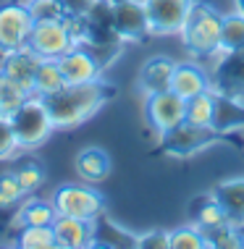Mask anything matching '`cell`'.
I'll return each mask as SVG.
<instances>
[{"label":"cell","mask_w":244,"mask_h":249,"mask_svg":"<svg viewBox=\"0 0 244 249\" xmlns=\"http://www.w3.org/2000/svg\"><path fill=\"white\" fill-rule=\"evenodd\" d=\"M16 244L21 249H53L56 247L53 226H21V231L16 233Z\"/></svg>","instance_id":"26"},{"label":"cell","mask_w":244,"mask_h":249,"mask_svg":"<svg viewBox=\"0 0 244 249\" xmlns=\"http://www.w3.org/2000/svg\"><path fill=\"white\" fill-rule=\"evenodd\" d=\"M171 89L179 97H194L205 89H213L210 87V73L202 69L200 63H176L173 69V79H171Z\"/></svg>","instance_id":"15"},{"label":"cell","mask_w":244,"mask_h":249,"mask_svg":"<svg viewBox=\"0 0 244 249\" xmlns=\"http://www.w3.org/2000/svg\"><path fill=\"white\" fill-rule=\"evenodd\" d=\"M192 218H194V223H197L202 231L215 228V226H221V223H228L226 213H223V207L218 205V199H215L213 194H207V197L192 202Z\"/></svg>","instance_id":"24"},{"label":"cell","mask_w":244,"mask_h":249,"mask_svg":"<svg viewBox=\"0 0 244 249\" xmlns=\"http://www.w3.org/2000/svg\"><path fill=\"white\" fill-rule=\"evenodd\" d=\"M113 29L121 42H142L152 35L142 0H113Z\"/></svg>","instance_id":"10"},{"label":"cell","mask_w":244,"mask_h":249,"mask_svg":"<svg viewBox=\"0 0 244 249\" xmlns=\"http://www.w3.org/2000/svg\"><path fill=\"white\" fill-rule=\"evenodd\" d=\"M168 233H171V249H205L207 247L205 231L200 226H181Z\"/></svg>","instance_id":"31"},{"label":"cell","mask_w":244,"mask_h":249,"mask_svg":"<svg viewBox=\"0 0 244 249\" xmlns=\"http://www.w3.org/2000/svg\"><path fill=\"white\" fill-rule=\"evenodd\" d=\"M116 89L105 84L103 79L87 84H66L58 92L45 97V105L50 110V118L56 124V131L76 129L84 121H90L105 103H111Z\"/></svg>","instance_id":"1"},{"label":"cell","mask_w":244,"mask_h":249,"mask_svg":"<svg viewBox=\"0 0 244 249\" xmlns=\"http://www.w3.org/2000/svg\"><path fill=\"white\" fill-rule=\"evenodd\" d=\"M29 97V92L24 89V87L13 84L8 76H5L3 71H0V113H5V116H13V113L21 107V103Z\"/></svg>","instance_id":"28"},{"label":"cell","mask_w":244,"mask_h":249,"mask_svg":"<svg viewBox=\"0 0 244 249\" xmlns=\"http://www.w3.org/2000/svg\"><path fill=\"white\" fill-rule=\"evenodd\" d=\"M221 24L223 16L213 5L194 0L181 26V45L194 60H213L221 53Z\"/></svg>","instance_id":"3"},{"label":"cell","mask_w":244,"mask_h":249,"mask_svg":"<svg viewBox=\"0 0 244 249\" xmlns=\"http://www.w3.org/2000/svg\"><path fill=\"white\" fill-rule=\"evenodd\" d=\"M145 118L150 129L160 137V134L171 131L187 121V100L179 97L173 89L152 92L145 100Z\"/></svg>","instance_id":"6"},{"label":"cell","mask_w":244,"mask_h":249,"mask_svg":"<svg viewBox=\"0 0 244 249\" xmlns=\"http://www.w3.org/2000/svg\"><path fill=\"white\" fill-rule=\"evenodd\" d=\"M221 50H244V16L239 11L223 16V24H221Z\"/></svg>","instance_id":"27"},{"label":"cell","mask_w":244,"mask_h":249,"mask_svg":"<svg viewBox=\"0 0 244 249\" xmlns=\"http://www.w3.org/2000/svg\"><path fill=\"white\" fill-rule=\"evenodd\" d=\"M74 168H76L79 178L87 181V184H100V181L108 178L111 173V158H108L105 150L100 147H84L76 160H74Z\"/></svg>","instance_id":"18"},{"label":"cell","mask_w":244,"mask_h":249,"mask_svg":"<svg viewBox=\"0 0 244 249\" xmlns=\"http://www.w3.org/2000/svg\"><path fill=\"white\" fill-rule=\"evenodd\" d=\"M213 197L226 213V220L234 226H244V178L223 181L213 189Z\"/></svg>","instance_id":"17"},{"label":"cell","mask_w":244,"mask_h":249,"mask_svg":"<svg viewBox=\"0 0 244 249\" xmlns=\"http://www.w3.org/2000/svg\"><path fill=\"white\" fill-rule=\"evenodd\" d=\"M3 60H5V48H0V69H3Z\"/></svg>","instance_id":"37"},{"label":"cell","mask_w":244,"mask_h":249,"mask_svg":"<svg viewBox=\"0 0 244 249\" xmlns=\"http://www.w3.org/2000/svg\"><path fill=\"white\" fill-rule=\"evenodd\" d=\"M215 129H236L244 126V100L226 97L215 92V118H213Z\"/></svg>","instance_id":"22"},{"label":"cell","mask_w":244,"mask_h":249,"mask_svg":"<svg viewBox=\"0 0 244 249\" xmlns=\"http://www.w3.org/2000/svg\"><path fill=\"white\" fill-rule=\"evenodd\" d=\"M35 13L29 3H5L0 5V48L13 50L29 42L32 26H35Z\"/></svg>","instance_id":"9"},{"label":"cell","mask_w":244,"mask_h":249,"mask_svg":"<svg viewBox=\"0 0 244 249\" xmlns=\"http://www.w3.org/2000/svg\"><path fill=\"white\" fill-rule=\"evenodd\" d=\"M152 35H179L194 0H142Z\"/></svg>","instance_id":"11"},{"label":"cell","mask_w":244,"mask_h":249,"mask_svg":"<svg viewBox=\"0 0 244 249\" xmlns=\"http://www.w3.org/2000/svg\"><path fill=\"white\" fill-rule=\"evenodd\" d=\"M210 87L218 95L244 100V50H221L213 58Z\"/></svg>","instance_id":"7"},{"label":"cell","mask_w":244,"mask_h":249,"mask_svg":"<svg viewBox=\"0 0 244 249\" xmlns=\"http://www.w3.org/2000/svg\"><path fill=\"white\" fill-rule=\"evenodd\" d=\"M53 207L58 215L69 218H84V220H97L105 213V199L94 186L84 184H63L53 192Z\"/></svg>","instance_id":"5"},{"label":"cell","mask_w":244,"mask_h":249,"mask_svg":"<svg viewBox=\"0 0 244 249\" xmlns=\"http://www.w3.org/2000/svg\"><path fill=\"white\" fill-rule=\"evenodd\" d=\"M60 87H66V76L60 71L56 58H42L35 69V82H32V95L47 97L53 92H58Z\"/></svg>","instance_id":"20"},{"label":"cell","mask_w":244,"mask_h":249,"mask_svg":"<svg viewBox=\"0 0 244 249\" xmlns=\"http://www.w3.org/2000/svg\"><path fill=\"white\" fill-rule=\"evenodd\" d=\"M13 131H16V139L24 150H37L42 147L50 134L56 131V124L50 118V110L45 105V97L39 95H29L21 103L16 113L11 116Z\"/></svg>","instance_id":"4"},{"label":"cell","mask_w":244,"mask_h":249,"mask_svg":"<svg viewBox=\"0 0 244 249\" xmlns=\"http://www.w3.org/2000/svg\"><path fill=\"white\" fill-rule=\"evenodd\" d=\"M236 11H239L242 16H244V0H236Z\"/></svg>","instance_id":"36"},{"label":"cell","mask_w":244,"mask_h":249,"mask_svg":"<svg viewBox=\"0 0 244 249\" xmlns=\"http://www.w3.org/2000/svg\"><path fill=\"white\" fill-rule=\"evenodd\" d=\"M63 3V11L66 13H74V16H84L87 11L92 8L97 0H60Z\"/></svg>","instance_id":"35"},{"label":"cell","mask_w":244,"mask_h":249,"mask_svg":"<svg viewBox=\"0 0 244 249\" xmlns=\"http://www.w3.org/2000/svg\"><path fill=\"white\" fill-rule=\"evenodd\" d=\"M29 45L39 58H60L63 53H69L74 48V39L66 29L63 18H37L32 26Z\"/></svg>","instance_id":"8"},{"label":"cell","mask_w":244,"mask_h":249,"mask_svg":"<svg viewBox=\"0 0 244 249\" xmlns=\"http://www.w3.org/2000/svg\"><path fill=\"white\" fill-rule=\"evenodd\" d=\"M53 233H56V247H60V249L94 247V220L58 215L56 223H53Z\"/></svg>","instance_id":"13"},{"label":"cell","mask_w":244,"mask_h":249,"mask_svg":"<svg viewBox=\"0 0 244 249\" xmlns=\"http://www.w3.org/2000/svg\"><path fill=\"white\" fill-rule=\"evenodd\" d=\"M205 239H207L210 249H242L244 247V226L221 223L215 228H207Z\"/></svg>","instance_id":"25"},{"label":"cell","mask_w":244,"mask_h":249,"mask_svg":"<svg viewBox=\"0 0 244 249\" xmlns=\"http://www.w3.org/2000/svg\"><path fill=\"white\" fill-rule=\"evenodd\" d=\"M173 69H176V60L166 58V55H155L150 60H145L142 69H139V89L145 92V95L171 89Z\"/></svg>","instance_id":"16"},{"label":"cell","mask_w":244,"mask_h":249,"mask_svg":"<svg viewBox=\"0 0 244 249\" xmlns=\"http://www.w3.org/2000/svg\"><path fill=\"white\" fill-rule=\"evenodd\" d=\"M26 3H29L35 18H63L66 16L60 0H26Z\"/></svg>","instance_id":"33"},{"label":"cell","mask_w":244,"mask_h":249,"mask_svg":"<svg viewBox=\"0 0 244 249\" xmlns=\"http://www.w3.org/2000/svg\"><path fill=\"white\" fill-rule=\"evenodd\" d=\"M39 58L29 45H21V48H13V50H5V60H3V71L5 76L11 79L13 84L24 87L26 92L32 95V82H35V69L39 63Z\"/></svg>","instance_id":"14"},{"label":"cell","mask_w":244,"mask_h":249,"mask_svg":"<svg viewBox=\"0 0 244 249\" xmlns=\"http://www.w3.org/2000/svg\"><path fill=\"white\" fill-rule=\"evenodd\" d=\"M139 236L129 233L126 228L116 226L111 218H105V213L94 220V247H105V249H134Z\"/></svg>","instance_id":"19"},{"label":"cell","mask_w":244,"mask_h":249,"mask_svg":"<svg viewBox=\"0 0 244 249\" xmlns=\"http://www.w3.org/2000/svg\"><path fill=\"white\" fill-rule=\"evenodd\" d=\"M139 249H171V233L168 231H150V233H142L137 241Z\"/></svg>","instance_id":"34"},{"label":"cell","mask_w":244,"mask_h":249,"mask_svg":"<svg viewBox=\"0 0 244 249\" xmlns=\"http://www.w3.org/2000/svg\"><path fill=\"white\" fill-rule=\"evenodd\" d=\"M58 66L66 76V84H87V82H97L103 76V66L81 45H74L69 53H63L58 58Z\"/></svg>","instance_id":"12"},{"label":"cell","mask_w":244,"mask_h":249,"mask_svg":"<svg viewBox=\"0 0 244 249\" xmlns=\"http://www.w3.org/2000/svg\"><path fill=\"white\" fill-rule=\"evenodd\" d=\"M215 118V92L205 89L187 100V121L194 126H213Z\"/></svg>","instance_id":"23"},{"label":"cell","mask_w":244,"mask_h":249,"mask_svg":"<svg viewBox=\"0 0 244 249\" xmlns=\"http://www.w3.org/2000/svg\"><path fill=\"white\" fill-rule=\"evenodd\" d=\"M58 218L56 207H53L50 199H37L29 194V199L21 202V207H19V226H53Z\"/></svg>","instance_id":"21"},{"label":"cell","mask_w":244,"mask_h":249,"mask_svg":"<svg viewBox=\"0 0 244 249\" xmlns=\"http://www.w3.org/2000/svg\"><path fill=\"white\" fill-rule=\"evenodd\" d=\"M13 173H16V178H19V184H21L26 197H29V194H37L39 186H42V181H45L42 165L35 163V160H21V163L13 168Z\"/></svg>","instance_id":"30"},{"label":"cell","mask_w":244,"mask_h":249,"mask_svg":"<svg viewBox=\"0 0 244 249\" xmlns=\"http://www.w3.org/2000/svg\"><path fill=\"white\" fill-rule=\"evenodd\" d=\"M21 152H24V147L19 144V139H16L11 116L0 113V163H3V160H16Z\"/></svg>","instance_id":"32"},{"label":"cell","mask_w":244,"mask_h":249,"mask_svg":"<svg viewBox=\"0 0 244 249\" xmlns=\"http://www.w3.org/2000/svg\"><path fill=\"white\" fill-rule=\"evenodd\" d=\"M24 189L13 171H0V210H13L24 202Z\"/></svg>","instance_id":"29"},{"label":"cell","mask_w":244,"mask_h":249,"mask_svg":"<svg viewBox=\"0 0 244 249\" xmlns=\"http://www.w3.org/2000/svg\"><path fill=\"white\" fill-rule=\"evenodd\" d=\"M231 144L239 152H244V126H236V129H215V126H194L184 121L176 129L160 134V152L171 155V158H189V155L205 150V147L213 144Z\"/></svg>","instance_id":"2"}]
</instances>
